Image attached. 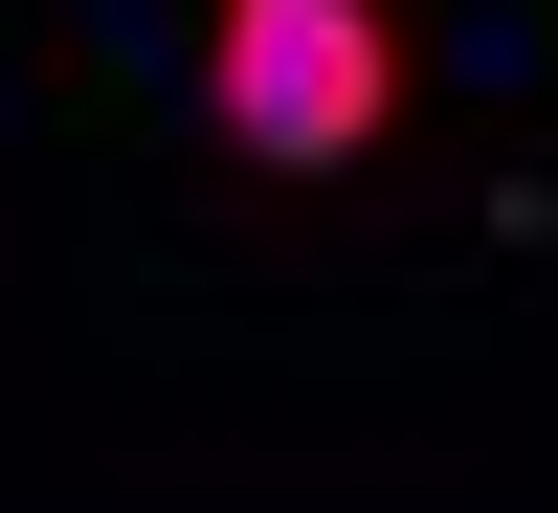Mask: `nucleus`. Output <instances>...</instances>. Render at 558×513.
Returning <instances> with one entry per match:
<instances>
[{
	"label": "nucleus",
	"instance_id": "obj_1",
	"mask_svg": "<svg viewBox=\"0 0 558 513\" xmlns=\"http://www.w3.org/2000/svg\"><path fill=\"white\" fill-rule=\"evenodd\" d=\"M202 89H223V157L246 179H357L402 134V23L380 0H223Z\"/></svg>",
	"mask_w": 558,
	"mask_h": 513
}]
</instances>
